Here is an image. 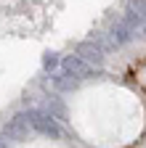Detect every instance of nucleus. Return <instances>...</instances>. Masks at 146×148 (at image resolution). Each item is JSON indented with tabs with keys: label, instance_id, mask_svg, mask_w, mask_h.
<instances>
[{
	"label": "nucleus",
	"instance_id": "nucleus-1",
	"mask_svg": "<svg viewBox=\"0 0 146 148\" xmlns=\"http://www.w3.org/2000/svg\"><path fill=\"white\" fill-rule=\"evenodd\" d=\"M64 124L85 148H136L146 140V85L93 77L64 95Z\"/></svg>",
	"mask_w": 146,
	"mask_h": 148
},
{
	"label": "nucleus",
	"instance_id": "nucleus-2",
	"mask_svg": "<svg viewBox=\"0 0 146 148\" xmlns=\"http://www.w3.org/2000/svg\"><path fill=\"white\" fill-rule=\"evenodd\" d=\"M8 148H75V145H72L69 140L51 138V135H27V138L13 140Z\"/></svg>",
	"mask_w": 146,
	"mask_h": 148
}]
</instances>
